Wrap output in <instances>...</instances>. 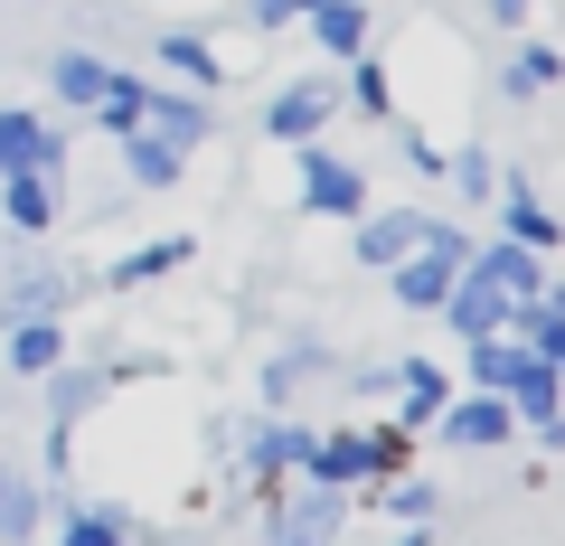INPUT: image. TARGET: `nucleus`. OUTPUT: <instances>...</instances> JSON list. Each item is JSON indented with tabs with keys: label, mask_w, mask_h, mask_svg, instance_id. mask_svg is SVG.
Here are the masks:
<instances>
[{
	"label": "nucleus",
	"mask_w": 565,
	"mask_h": 546,
	"mask_svg": "<svg viewBox=\"0 0 565 546\" xmlns=\"http://www.w3.org/2000/svg\"><path fill=\"white\" fill-rule=\"evenodd\" d=\"M340 104H349L359 122H405V95H396V57H386V47L349 57V85H340Z\"/></svg>",
	"instance_id": "20"
},
{
	"label": "nucleus",
	"mask_w": 565,
	"mask_h": 546,
	"mask_svg": "<svg viewBox=\"0 0 565 546\" xmlns=\"http://www.w3.org/2000/svg\"><path fill=\"white\" fill-rule=\"evenodd\" d=\"M141 104H151V76H132V66H114V76H104V95H95V122L104 132H141Z\"/></svg>",
	"instance_id": "28"
},
{
	"label": "nucleus",
	"mask_w": 565,
	"mask_h": 546,
	"mask_svg": "<svg viewBox=\"0 0 565 546\" xmlns=\"http://www.w3.org/2000/svg\"><path fill=\"white\" fill-rule=\"evenodd\" d=\"M122 170H132V189H180L189 151H170L161 132H122Z\"/></svg>",
	"instance_id": "26"
},
{
	"label": "nucleus",
	"mask_w": 565,
	"mask_h": 546,
	"mask_svg": "<svg viewBox=\"0 0 565 546\" xmlns=\"http://www.w3.org/2000/svg\"><path fill=\"white\" fill-rule=\"evenodd\" d=\"M556 377H565V358H556Z\"/></svg>",
	"instance_id": "35"
},
{
	"label": "nucleus",
	"mask_w": 565,
	"mask_h": 546,
	"mask_svg": "<svg viewBox=\"0 0 565 546\" xmlns=\"http://www.w3.org/2000/svg\"><path fill=\"white\" fill-rule=\"evenodd\" d=\"M0 226H10L20 245L57 236V226H66V189H57V180H39V170H20V180H0Z\"/></svg>",
	"instance_id": "14"
},
{
	"label": "nucleus",
	"mask_w": 565,
	"mask_h": 546,
	"mask_svg": "<svg viewBox=\"0 0 565 546\" xmlns=\"http://www.w3.org/2000/svg\"><path fill=\"white\" fill-rule=\"evenodd\" d=\"M104 76H114V66H104L95 47H57V57H47V95H57L66 114H95V95H104Z\"/></svg>",
	"instance_id": "25"
},
{
	"label": "nucleus",
	"mask_w": 565,
	"mask_h": 546,
	"mask_svg": "<svg viewBox=\"0 0 565 546\" xmlns=\"http://www.w3.org/2000/svg\"><path fill=\"white\" fill-rule=\"evenodd\" d=\"M330 367H340L330 340H311V330H302V340H282L274 358H264V415H292V396H302L311 377H330Z\"/></svg>",
	"instance_id": "17"
},
{
	"label": "nucleus",
	"mask_w": 565,
	"mask_h": 546,
	"mask_svg": "<svg viewBox=\"0 0 565 546\" xmlns=\"http://www.w3.org/2000/svg\"><path fill=\"white\" fill-rule=\"evenodd\" d=\"M141 132H161L170 151H207L226 132L217 95H189V85H151V104H141Z\"/></svg>",
	"instance_id": "9"
},
{
	"label": "nucleus",
	"mask_w": 565,
	"mask_h": 546,
	"mask_svg": "<svg viewBox=\"0 0 565 546\" xmlns=\"http://www.w3.org/2000/svg\"><path fill=\"white\" fill-rule=\"evenodd\" d=\"M330 114H340V85L330 76H282L274 95H264V132H274L282 151H302L330 132Z\"/></svg>",
	"instance_id": "6"
},
{
	"label": "nucleus",
	"mask_w": 565,
	"mask_h": 546,
	"mask_svg": "<svg viewBox=\"0 0 565 546\" xmlns=\"http://www.w3.org/2000/svg\"><path fill=\"white\" fill-rule=\"evenodd\" d=\"M434 321H444V330H452V340H462V349H471V340H500V330H509V321H519V302H509V292H500V283H481V274H462V283H452V292H444V311H434Z\"/></svg>",
	"instance_id": "12"
},
{
	"label": "nucleus",
	"mask_w": 565,
	"mask_h": 546,
	"mask_svg": "<svg viewBox=\"0 0 565 546\" xmlns=\"http://www.w3.org/2000/svg\"><path fill=\"white\" fill-rule=\"evenodd\" d=\"M189 255H199V236H151V245H132V255H114V264H104V283H114V292L170 283V274H180Z\"/></svg>",
	"instance_id": "22"
},
{
	"label": "nucleus",
	"mask_w": 565,
	"mask_h": 546,
	"mask_svg": "<svg viewBox=\"0 0 565 546\" xmlns=\"http://www.w3.org/2000/svg\"><path fill=\"white\" fill-rule=\"evenodd\" d=\"M444 180H452V199H500V161L481 142H444Z\"/></svg>",
	"instance_id": "29"
},
{
	"label": "nucleus",
	"mask_w": 565,
	"mask_h": 546,
	"mask_svg": "<svg viewBox=\"0 0 565 546\" xmlns=\"http://www.w3.org/2000/svg\"><path fill=\"white\" fill-rule=\"evenodd\" d=\"M151 66H161V76H180L189 95H226V57L199 39V29H161V39H151Z\"/></svg>",
	"instance_id": "19"
},
{
	"label": "nucleus",
	"mask_w": 565,
	"mask_h": 546,
	"mask_svg": "<svg viewBox=\"0 0 565 546\" xmlns=\"http://www.w3.org/2000/svg\"><path fill=\"white\" fill-rule=\"evenodd\" d=\"M490 207H500V236L527 245V255H556V245H565V217L537 199V189H527V170L500 161V199H490Z\"/></svg>",
	"instance_id": "11"
},
{
	"label": "nucleus",
	"mask_w": 565,
	"mask_h": 546,
	"mask_svg": "<svg viewBox=\"0 0 565 546\" xmlns=\"http://www.w3.org/2000/svg\"><path fill=\"white\" fill-rule=\"evenodd\" d=\"M292 199H302V217H367L377 207V189H367V170L349 161V151H330V142H302L292 151Z\"/></svg>",
	"instance_id": "2"
},
{
	"label": "nucleus",
	"mask_w": 565,
	"mask_h": 546,
	"mask_svg": "<svg viewBox=\"0 0 565 546\" xmlns=\"http://www.w3.org/2000/svg\"><path fill=\"white\" fill-rule=\"evenodd\" d=\"M481 20L509 29V39H527V20H537V0H481Z\"/></svg>",
	"instance_id": "31"
},
{
	"label": "nucleus",
	"mask_w": 565,
	"mask_h": 546,
	"mask_svg": "<svg viewBox=\"0 0 565 546\" xmlns=\"http://www.w3.org/2000/svg\"><path fill=\"white\" fill-rule=\"evenodd\" d=\"M39 527H47V490H39V471L0 462V546H39Z\"/></svg>",
	"instance_id": "21"
},
{
	"label": "nucleus",
	"mask_w": 565,
	"mask_h": 546,
	"mask_svg": "<svg viewBox=\"0 0 565 546\" xmlns=\"http://www.w3.org/2000/svg\"><path fill=\"white\" fill-rule=\"evenodd\" d=\"M471 274L481 283H500L509 302H537L556 274H546V255H527V245H509V236H471Z\"/></svg>",
	"instance_id": "15"
},
{
	"label": "nucleus",
	"mask_w": 565,
	"mask_h": 546,
	"mask_svg": "<svg viewBox=\"0 0 565 546\" xmlns=\"http://www.w3.org/2000/svg\"><path fill=\"white\" fill-rule=\"evenodd\" d=\"M386 546H444V537H434V527H396Z\"/></svg>",
	"instance_id": "33"
},
{
	"label": "nucleus",
	"mask_w": 565,
	"mask_h": 546,
	"mask_svg": "<svg viewBox=\"0 0 565 546\" xmlns=\"http://www.w3.org/2000/svg\"><path fill=\"white\" fill-rule=\"evenodd\" d=\"M471 274V226H452V217H434L424 226V245L405 264H386V292H396V311H415V321H434L444 311V292Z\"/></svg>",
	"instance_id": "1"
},
{
	"label": "nucleus",
	"mask_w": 565,
	"mask_h": 546,
	"mask_svg": "<svg viewBox=\"0 0 565 546\" xmlns=\"http://www.w3.org/2000/svg\"><path fill=\"white\" fill-rule=\"evenodd\" d=\"M66 151H76V132H66L57 114H39V104H0V180H20V170L57 180Z\"/></svg>",
	"instance_id": "5"
},
{
	"label": "nucleus",
	"mask_w": 565,
	"mask_h": 546,
	"mask_svg": "<svg viewBox=\"0 0 565 546\" xmlns=\"http://www.w3.org/2000/svg\"><path fill=\"white\" fill-rule=\"evenodd\" d=\"M282 10H292V20H302V10H321V0H282Z\"/></svg>",
	"instance_id": "34"
},
{
	"label": "nucleus",
	"mask_w": 565,
	"mask_h": 546,
	"mask_svg": "<svg viewBox=\"0 0 565 546\" xmlns=\"http://www.w3.org/2000/svg\"><path fill=\"white\" fill-rule=\"evenodd\" d=\"M367 508H386L396 527H434V518H444V490H434V481H415V471H396V481H377V490H367Z\"/></svg>",
	"instance_id": "27"
},
{
	"label": "nucleus",
	"mask_w": 565,
	"mask_h": 546,
	"mask_svg": "<svg viewBox=\"0 0 565 546\" xmlns=\"http://www.w3.org/2000/svg\"><path fill=\"white\" fill-rule=\"evenodd\" d=\"M424 433H434L444 452H509V443H519V415H509L500 396H471V386H452V405H444Z\"/></svg>",
	"instance_id": "7"
},
{
	"label": "nucleus",
	"mask_w": 565,
	"mask_h": 546,
	"mask_svg": "<svg viewBox=\"0 0 565 546\" xmlns=\"http://www.w3.org/2000/svg\"><path fill=\"white\" fill-rule=\"evenodd\" d=\"M444 405H452V367L444 358H386V425L396 433H424Z\"/></svg>",
	"instance_id": "8"
},
{
	"label": "nucleus",
	"mask_w": 565,
	"mask_h": 546,
	"mask_svg": "<svg viewBox=\"0 0 565 546\" xmlns=\"http://www.w3.org/2000/svg\"><path fill=\"white\" fill-rule=\"evenodd\" d=\"M424 226H434V207H367V217H349V255L367 274H386V264H405L424 245Z\"/></svg>",
	"instance_id": "10"
},
{
	"label": "nucleus",
	"mask_w": 565,
	"mask_h": 546,
	"mask_svg": "<svg viewBox=\"0 0 565 546\" xmlns=\"http://www.w3.org/2000/svg\"><path fill=\"white\" fill-rule=\"evenodd\" d=\"M302 29L330 66H349V57L377 47V0H321V10H302Z\"/></svg>",
	"instance_id": "13"
},
{
	"label": "nucleus",
	"mask_w": 565,
	"mask_h": 546,
	"mask_svg": "<svg viewBox=\"0 0 565 546\" xmlns=\"http://www.w3.org/2000/svg\"><path fill=\"white\" fill-rule=\"evenodd\" d=\"M349 518H359V500H340V490H264V546H340Z\"/></svg>",
	"instance_id": "4"
},
{
	"label": "nucleus",
	"mask_w": 565,
	"mask_h": 546,
	"mask_svg": "<svg viewBox=\"0 0 565 546\" xmlns=\"http://www.w3.org/2000/svg\"><path fill=\"white\" fill-rule=\"evenodd\" d=\"M527 443H537L546 462H556V452H565V415H537V425H527Z\"/></svg>",
	"instance_id": "32"
},
{
	"label": "nucleus",
	"mask_w": 565,
	"mask_h": 546,
	"mask_svg": "<svg viewBox=\"0 0 565 546\" xmlns=\"http://www.w3.org/2000/svg\"><path fill=\"white\" fill-rule=\"evenodd\" d=\"M76 358V330L66 321H10L0 330V367L10 377H47V367H66Z\"/></svg>",
	"instance_id": "18"
},
{
	"label": "nucleus",
	"mask_w": 565,
	"mask_h": 546,
	"mask_svg": "<svg viewBox=\"0 0 565 546\" xmlns=\"http://www.w3.org/2000/svg\"><path fill=\"white\" fill-rule=\"evenodd\" d=\"M546 85H565V57H556L546 39H509V57H500V95L527 104V95H546Z\"/></svg>",
	"instance_id": "24"
},
{
	"label": "nucleus",
	"mask_w": 565,
	"mask_h": 546,
	"mask_svg": "<svg viewBox=\"0 0 565 546\" xmlns=\"http://www.w3.org/2000/svg\"><path fill=\"white\" fill-rule=\"evenodd\" d=\"M311 443H321V425H311V415H255V425H236V481L282 490L292 471L311 462Z\"/></svg>",
	"instance_id": "3"
},
{
	"label": "nucleus",
	"mask_w": 565,
	"mask_h": 546,
	"mask_svg": "<svg viewBox=\"0 0 565 546\" xmlns=\"http://www.w3.org/2000/svg\"><path fill=\"white\" fill-rule=\"evenodd\" d=\"M396 151H405V170H415V180L444 189V132H434V122H396Z\"/></svg>",
	"instance_id": "30"
},
{
	"label": "nucleus",
	"mask_w": 565,
	"mask_h": 546,
	"mask_svg": "<svg viewBox=\"0 0 565 546\" xmlns=\"http://www.w3.org/2000/svg\"><path fill=\"white\" fill-rule=\"evenodd\" d=\"M39 386H47V425H66V433H76L85 415H95V405L114 396V367H104V358H66V367H47Z\"/></svg>",
	"instance_id": "16"
},
{
	"label": "nucleus",
	"mask_w": 565,
	"mask_h": 546,
	"mask_svg": "<svg viewBox=\"0 0 565 546\" xmlns=\"http://www.w3.org/2000/svg\"><path fill=\"white\" fill-rule=\"evenodd\" d=\"M57 546H132V508H114V500H66V508H57Z\"/></svg>",
	"instance_id": "23"
}]
</instances>
